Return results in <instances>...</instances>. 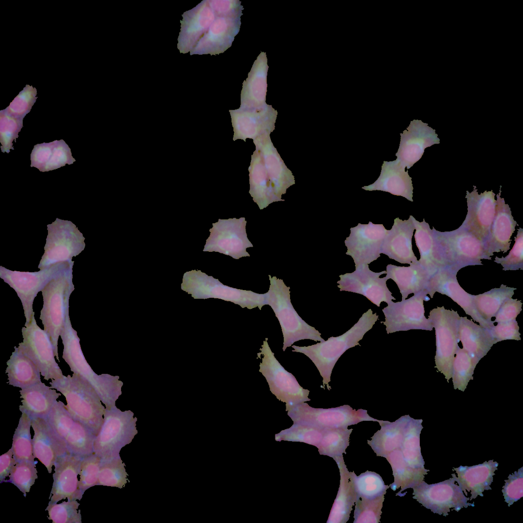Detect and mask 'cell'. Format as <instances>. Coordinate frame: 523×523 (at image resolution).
Instances as JSON below:
<instances>
[{
	"instance_id": "cell-13",
	"label": "cell",
	"mask_w": 523,
	"mask_h": 523,
	"mask_svg": "<svg viewBox=\"0 0 523 523\" xmlns=\"http://www.w3.org/2000/svg\"><path fill=\"white\" fill-rule=\"evenodd\" d=\"M288 411L290 416L303 425L320 429L345 428L364 421H376L379 424L385 421L370 416L366 410H355L349 405L329 409L314 408L304 402Z\"/></svg>"
},
{
	"instance_id": "cell-25",
	"label": "cell",
	"mask_w": 523,
	"mask_h": 523,
	"mask_svg": "<svg viewBox=\"0 0 523 523\" xmlns=\"http://www.w3.org/2000/svg\"><path fill=\"white\" fill-rule=\"evenodd\" d=\"M34 432L32 439L33 455L47 468L52 471L57 459L69 453L65 441L60 437L45 418H32Z\"/></svg>"
},
{
	"instance_id": "cell-14",
	"label": "cell",
	"mask_w": 523,
	"mask_h": 523,
	"mask_svg": "<svg viewBox=\"0 0 523 523\" xmlns=\"http://www.w3.org/2000/svg\"><path fill=\"white\" fill-rule=\"evenodd\" d=\"M438 483L428 484L424 480L413 487V498L434 513L447 516L450 509L459 512L463 508L474 506L468 503L460 486L455 484L456 474Z\"/></svg>"
},
{
	"instance_id": "cell-18",
	"label": "cell",
	"mask_w": 523,
	"mask_h": 523,
	"mask_svg": "<svg viewBox=\"0 0 523 523\" xmlns=\"http://www.w3.org/2000/svg\"><path fill=\"white\" fill-rule=\"evenodd\" d=\"M385 273L386 271L374 272L370 270L368 264L363 265L356 267L352 273L340 275L338 287L340 291L361 294L379 307L382 302L388 303L396 299L387 286L386 277L379 278Z\"/></svg>"
},
{
	"instance_id": "cell-22",
	"label": "cell",
	"mask_w": 523,
	"mask_h": 523,
	"mask_svg": "<svg viewBox=\"0 0 523 523\" xmlns=\"http://www.w3.org/2000/svg\"><path fill=\"white\" fill-rule=\"evenodd\" d=\"M495 195L492 190L479 194L476 186L471 193L466 191L467 213L461 226L484 242L490 232L495 214Z\"/></svg>"
},
{
	"instance_id": "cell-23",
	"label": "cell",
	"mask_w": 523,
	"mask_h": 523,
	"mask_svg": "<svg viewBox=\"0 0 523 523\" xmlns=\"http://www.w3.org/2000/svg\"><path fill=\"white\" fill-rule=\"evenodd\" d=\"M400 135L399 146L395 155L407 170L422 157L426 148L440 143L435 130L421 120L412 121Z\"/></svg>"
},
{
	"instance_id": "cell-5",
	"label": "cell",
	"mask_w": 523,
	"mask_h": 523,
	"mask_svg": "<svg viewBox=\"0 0 523 523\" xmlns=\"http://www.w3.org/2000/svg\"><path fill=\"white\" fill-rule=\"evenodd\" d=\"M432 233L439 268L447 267L459 271L468 266L483 265L481 259H489L484 242L461 226L443 232L433 227Z\"/></svg>"
},
{
	"instance_id": "cell-16",
	"label": "cell",
	"mask_w": 523,
	"mask_h": 523,
	"mask_svg": "<svg viewBox=\"0 0 523 523\" xmlns=\"http://www.w3.org/2000/svg\"><path fill=\"white\" fill-rule=\"evenodd\" d=\"M65 406L63 402L56 401L45 419L65 441L69 453L82 458L93 454L96 436L74 418Z\"/></svg>"
},
{
	"instance_id": "cell-50",
	"label": "cell",
	"mask_w": 523,
	"mask_h": 523,
	"mask_svg": "<svg viewBox=\"0 0 523 523\" xmlns=\"http://www.w3.org/2000/svg\"><path fill=\"white\" fill-rule=\"evenodd\" d=\"M22 119L13 117L4 110L0 112V142L2 152L9 153L14 150L13 141L16 142L23 125Z\"/></svg>"
},
{
	"instance_id": "cell-37",
	"label": "cell",
	"mask_w": 523,
	"mask_h": 523,
	"mask_svg": "<svg viewBox=\"0 0 523 523\" xmlns=\"http://www.w3.org/2000/svg\"><path fill=\"white\" fill-rule=\"evenodd\" d=\"M14 349L7 362L9 384L22 389L41 382V373L36 365L18 347Z\"/></svg>"
},
{
	"instance_id": "cell-40",
	"label": "cell",
	"mask_w": 523,
	"mask_h": 523,
	"mask_svg": "<svg viewBox=\"0 0 523 523\" xmlns=\"http://www.w3.org/2000/svg\"><path fill=\"white\" fill-rule=\"evenodd\" d=\"M422 421V419H415L411 417L399 448L405 462L409 466L427 474L430 470L424 468L425 462L420 445V435L423 429Z\"/></svg>"
},
{
	"instance_id": "cell-33",
	"label": "cell",
	"mask_w": 523,
	"mask_h": 523,
	"mask_svg": "<svg viewBox=\"0 0 523 523\" xmlns=\"http://www.w3.org/2000/svg\"><path fill=\"white\" fill-rule=\"evenodd\" d=\"M22 405L20 412L26 413L31 418H46L60 395L56 390L42 383H36L19 391Z\"/></svg>"
},
{
	"instance_id": "cell-53",
	"label": "cell",
	"mask_w": 523,
	"mask_h": 523,
	"mask_svg": "<svg viewBox=\"0 0 523 523\" xmlns=\"http://www.w3.org/2000/svg\"><path fill=\"white\" fill-rule=\"evenodd\" d=\"M508 478V480H505V483L502 492L505 502L509 507L523 496V467L510 474Z\"/></svg>"
},
{
	"instance_id": "cell-24",
	"label": "cell",
	"mask_w": 523,
	"mask_h": 523,
	"mask_svg": "<svg viewBox=\"0 0 523 523\" xmlns=\"http://www.w3.org/2000/svg\"><path fill=\"white\" fill-rule=\"evenodd\" d=\"M82 457L70 453L60 457L55 464L53 483L49 504H56L65 498L80 501L83 494L79 488L78 476Z\"/></svg>"
},
{
	"instance_id": "cell-8",
	"label": "cell",
	"mask_w": 523,
	"mask_h": 523,
	"mask_svg": "<svg viewBox=\"0 0 523 523\" xmlns=\"http://www.w3.org/2000/svg\"><path fill=\"white\" fill-rule=\"evenodd\" d=\"M130 411L105 408L104 421L93 442V453L101 459L120 456L121 449L137 434V418Z\"/></svg>"
},
{
	"instance_id": "cell-48",
	"label": "cell",
	"mask_w": 523,
	"mask_h": 523,
	"mask_svg": "<svg viewBox=\"0 0 523 523\" xmlns=\"http://www.w3.org/2000/svg\"><path fill=\"white\" fill-rule=\"evenodd\" d=\"M384 496L374 500L356 496L353 523H378L380 522Z\"/></svg>"
},
{
	"instance_id": "cell-9",
	"label": "cell",
	"mask_w": 523,
	"mask_h": 523,
	"mask_svg": "<svg viewBox=\"0 0 523 523\" xmlns=\"http://www.w3.org/2000/svg\"><path fill=\"white\" fill-rule=\"evenodd\" d=\"M257 357L261 359L259 371L265 377L270 390L276 398L285 402L286 410L295 406L310 401V391L303 388L295 377L279 363L271 350L268 338L264 341Z\"/></svg>"
},
{
	"instance_id": "cell-56",
	"label": "cell",
	"mask_w": 523,
	"mask_h": 523,
	"mask_svg": "<svg viewBox=\"0 0 523 523\" xmlns=\"http://www.w3.org/2000/svg\"><path fill=\"white\" fill-rule=\"evenodd\" d=\"M522 302L517 299L509 298L502 305L495 315L494 322L500 323L516 320L521 311Z\"/></svg>"
},
{
	"instance_id": "cell-49",
	"label": "cell",
	"mask_w": 523,
	"mask_h": 523,
	"mask_svg": "<svg viewBox=\"0 0 523 523\" xmlns=\"http://www.w3.org/2000/svg\"><path fill=\"white\" fill-rule=\"evenodd\" d=\"M79 505L77 500L67 501L48 504L45 510L48 511V519L53 523H81V511L78 510Z\"/></svg>"
},
{
	"instance_id": "cell-39",
	"label": "cell",
	"mask_w": 523,
	"mask_h": 523,
	"mask_svg": "<svg viewBox=\"0 0 523 523\" xmlns=\"http://www.w3.org/2000/svg\"><path fill=\"white\" fill-rule=\"evenodd\" d=\"M410 216L415 228V243L420 255L418 262L431 277L439 269L436 257L432 229L424 219L420 222L412 216Z\"/></svg>"
},
{
	"instance_id": "cell-51",
	"label": "cell",
	"mask_w": 523,
	"mask_h": 523,
	"mask_svg": "<svg viewBox=\"0 0 523 523\" xmlns=\"http://www.w3.org/2000/svg\"><path fill=\"white\" fill-rule=\"evenodd\" d=\"M101 458L94 453L82 458L79 488L83 494L88 489L98 485Z\"/></svg>"
},
{
	"instance_id": "cell-4",
	"label": "cell",
	"mask_w": 523,
	"mask_h": 523,
	"mask_svg": "<svg viewBox=\"0 0 523 523\" xmlns=\"http://www.w3.org/2000/svg\"><path fill=\"white\" fill-rule=\"evenodd\" d=\"M60 337L63 344L62 358L71 371L90 383L106 409L115 406V401L121 394L122 382L118 381V376L108 374L98 375L93 371L84 356L80 339L77 331L72 327L69 315L66 317Z\"/></svg>"
},
{
	"instance_id": "cell-17",
	"label": "cell",
	"mask_w": 523,
	"mask_h": 523,
	"mask_svg": "<svg viewBox=\"0 0 523 523\" xmlns=\"http://www.w3.org/2000/svg\"><path fill=\"white\" fill-rule=\"evenodd\" d=\"M427 294L424 290L408 299L387 303L382 310L385 321L381 322L386 326L387 334L410 329L432 330V324L424 315L423 301L430 300Z\"/></svg>"
},
{
	"instance_id": "cell-34",
	"label": "cell",
	"mask_w": 523,
	"mask_h": 523,
	"mask_svg": "<svg viewBox=\"0 0 523 523\" xmlns=\"http://www.w3.org/2000/svg\"><path fill=\"white\" fill-rule=\"evenodd\" d=\"M386 278L392 279L397 285L402 300H405L410 294H415L426 290L431 278L419 262L411 263L408 267L389 264L386 267Z\"/></svg>"
},
{
	"instance_id": "cell-6",
	"label": "cell",
	"mask_w": 523,
	"mask_h": 523,
	"mask_svg": "<svg viewBox=\"0 0 523 523\" xmlns=\"http://www.w3.org/2000/svg\"><path fill=\"white\" fill-rule=\"evenodd\" d=\"M270 286L266 293L267 304L273 309L281 326L283 343L282 350L296 342L309 339L323 342L321 334L306 323L297 314L290 299V287L282 280L269 275Z\"/></svg>"
},
{
	"instance_id": "cell-21",
	"label": "cell",
	"mask_w": 523,
	"mask_h": 523,
	"mask_svg": "<svg viewBox=\"0 0 523 523\" xmlns=\"http://www.w3.org/2000/svg\"><path fill=\"white\" fill-rule=\"evenodd\" d=\"M210 237L213 238V248L235 259L250 256L246 251L253 246L247 237L244 218L219 220L213 224Z\"/></svg>"
},
{
	"instance_id": "cell-43",
	"label": "cell",
	"mask_w": 523,
	"mask_h": 523,
	"mask_svg": "<svg viewBox=\"0 0 523 523\" xmlns=\"http://www.w3.org/2000/svg\"><path fill=\"white\" fill-rule=\"evenodd\" d=\"M352 430L347 427L323 429L321 440L317 446L319 454L332 458L346 454Z\"/></svg>"
},
{
	"instance_id": "cell-28",
	"label": "cell",
	"mask_w": 523,
	"mask_h": 523,
	"mask_svg": "<svg viewBox=\"0 0 523 523\" xmlns=\"http://www.w3.org/2000/svg\"><path fill=\"white\" fill-rule=\"evenodd\" d=\"M366 191H382L405 197L413 202V187L408 171L400 162L384 161L378 179L372 184L362 187Z\"/></svg>"
},
{
	"instance_id": "cell-20",
	"label": "cell",
	"mask_w": 523,
	"mask_h": 523,
	"mask_svg": "<svg viewBox=\"0 0 523 523\" xmlns=\"http://www.w3.org/2000/svg\"><path fill=\"white\" fill-rule=\"evenodd\" d=\"M459 271L445 267L439 268L433 275L426 289L427 294L433 298L436 292L445 295L459 305L465 313L471 317L480 325L490 329L494 325V321H488L482 317L477 311L474 302V295L466 292L459 284L457 274Z\"/></svg>"
},
{
	"instance_id": "cell-41",
	"label": "cell",
	"mask_w": 523,
	"mask_h": 523,
	"mask_svg": "<svg viewBox=\"0 0 523 523\" xmlns=\"http://www.w3.org/2000/svg\"><path fill=\"white\" fill-rule=\"evenodd\" d=\"M516 288L502 284L498 288H493L483 294L474 295V306L483 318L491 322L503 303L512 298Z\"/></svg>"
},
{
	"instance_id": "cell-29",
	"label": "cell",
	"mask_w": 523,
	"mask_h": 523,
	"mask_svg": "<svg viewBox=\"0 0 523 523\" xmlns=\"http://www.w3.org/2000/svg\"><path fill=\"white\" fill-rule=\"evenodd\" d=\"M498 466L497 462L491 460L471 466L461 465L453 468V470L458 475L456 476V482L465 495H468L466 490L470 492L469 501H471L478 495L483 496V492L485 490H492L490 485Z\"/></svg>"
},
{
	"instance_id": "cell-26",
	"label": "cell",
	"mask_w": 523,
	"mask_h": 523,
	"mask_svg": "<svg viewBox=\"0 0 523 523\" xmlns=\"http://www.w3.org/2000/svg\"><path fill=\"white\" fill-rule=\"evenodd\" d=\"M501 187L496 195L495 214L490 232L484 242L485 253L490 260L493 253H505L510 249L511 237L517 225L508 204L501 197Z\"/></svg>"
},
{
	"instance_id": "cell-27",
	"label": "cell",
	"mask_w": 523,
	"mask_h": 523,
	"mask_svg": "<svg viewBox=\"0 0 523 523\" xmlns=\"http://www.w3.org/2000/svg\"><path fill=\"white\" fill-rule=\"evenodd\" d=\"M415 229L410 216L408 220H394L390 230H387L382 245L381 253L401 264H411L418 260L413 251L412 239Z\"/></svg>"
},
{
	"instance_id": "cell-47",
	"label": "cell",
	"mask_w": 523,
	"mask_h": 523,
	"mask_svg": "<svg viewBox=\"0 0 523 523\" xmlns=\"http://www.w3.org/2000/svg\"><path fill=\"white\" fill-rule=\"evenodd\" d=\"M36 463L37 461L27 460L16 462L8 476L9 479L5 480L4 482L14 484L26 497V493L30 492L31 486L38 478Z\"/></svg>"
},
{
	"instance_id": "cell-52",
	"label": "cell",
	"mask_w": 523,
	"mask_h": 523,
	"mask_svg": "<svg viewBox=\"0 0 523 523\" xmlns=\"http://www.w3.org/2000/svg\"><path fill=\"white\" fill-rule=\"evenodd\" d=\"M514 239L515 243L507 256L495 257L494 262L501 264L504 271L523 270V230L521 228L518 229Z\"/></svg>"
},
{
	"instance_id": "cell-54",
	"label": "cell",
	"mask_w": 523,
	"mask_h": 523,
	"mask_svg": "<svg viewBox=\"0 0 523 523\" xmlns=\"http://www.w3.org/2000/svg\"><path fill=\"white\" fill-rule=\"evenodd\" d=\"M519 327L516 320L506 322L497 323L490 329L489 332L496 343L507 340H521Z\"/></svg>"
},
{
	"instance_id": "cell-55",
	"label": "cell",
	"mask_w": 523,
	"mask_h": 523,
	"mask_svg": "<svg viewBox=\"0 0 523 523\" xmlns=\"http://www.w3.org/2000/svg\"><path fill=\"white\" fill-rule=\"evenodd\" d=\"M20 93L21 96L18 95L10 105L3 110L14 117L23 120L26 115L30 112L35 102L36 98L34 96H23V94H21V92Z\"/></svg>"
},
{
	"instance_id": "cell-57",
	"label": "cell",
	"mask_w": 523,
	"mask_h": 523,
	"mask_svg": "<svg viewBox=\"0 0 523 523\" xmlns=\"http://www.w3.org/2000/svg\"><path fill=\"white\" fill-rule=\"evenodd\" d=\"M16 461L13 457V453L10 448L6 453L0 457V483L5 481V479L9 476L13 467Z\"/></svg>"
},
{
	"instance_id": "cell-7",
	"label": "cell",
	"mask_w": 523,
	"mask_h": 523,
	"mask_svg": "<svg viewBox=\"0 0 523 523\" xmlns=\"http://www.w3.org/2000/svg\"><path fill=\"white\" fill-rule=\"evenodd\" d=\"M73 265L51 280L41 291L43 304L40 319L44 330L50 337L58 361V339L69 315V297L75 289L72 281Z\"/></svg>"
},
{
	"instance_id": "cell-32",
	"label": "cell",
	"mask_w": 523,
	"mask_h": 523,
	"mask_svg": "<svg viewBox=\"0 0 523 523\" xmlns=\"http://www.w3.org/2000/svg\"><path fill=\"white\" fill-rule=\"evenodd\" d=\"M31 167L44 172L72 164L76 160L72 155L70 149L63 140L34 146L31 154Z\"/></svg>"
},
{
	"instance_id": "cell-35",
	"label": "cell",
	"mask_w": 523,
	"mask_h": 523,
	"mask_svg": "<svg viewBox=\"0 0 523 523\" xmlns=\"http://www.w3.org/2000/svg\"><path fill=\"white\" fill-rule=\"evenodd\" d=\"M459 336L463 349L477 363L496 343L488 329L477 324L466 317H460Z\"/></svg>"
},
{
	"instance_id": "cell-31",
	"label": "cell",
	"mask_w": 523,
	"mask_h": 523,
	"mask_svg": "<svg viewBox=\"0 0 523 523\" xmlns=\"http://www.w3.org/2000/svg\"><path fill=\"white\" fill-rule=\"evenodd\" d=\"M267 63L266 54L262 52L243 83L241 94V108L258 107L266 104L268 68Z\"/></svg>"
},
{
	"instance_id": "cell-46",
	"label": "cell",
	"mask_w": 523,
	"mask_h": 523,
	"mask_svg": "<svg viewBox=\"0 0 523 523\" xmlns=\"http://www.w3.org/2000/svg\"><path fill=\"white\" fill-rule=\"evenodd\" d=\"M477 364L467 351L458 348L452 367L454 389L464 391L468 382L473 379L472 375Z\"/></svg>"
},
{
	"instance_id": "cell-45",
	"label": "cell",
	"mask_w": 523,
	"mask_h": 523,
	"mask_svg": "<svg viewBox=\"0 0 523 523\" xmlns=\"http://www.w3.org/2000/svg\"><path fill=\"white\" fill-rule=\"evenodd\" d=\"M352 474L358 497L374 500L384 496L390 487L385 484L381 476L375 472L367 470L359 476L354 472Z\"/></svg>"
},
{
	"instance_id": "cell-42",
	"label": "cell",
	"mask_w": 523,
	"mask_h": 523,
	"mask_svg": "<svg viewBox=\"0 0 523 523\" xmlns=\"http://www.w3.org/2000/svg\"><path fill=\"white\" fill-rule=\"evenodd\" d=\"M31 425L32 418L26 413L22 412L11 448L16 462L26 460L35 461L30 433Z\"/></svg>"
},
{
	"instance_id": "cell-44",
	"label": "cell",
	"mask_w": 523,
	"mask_h": 523,
	"mask_svg": "<svg viewBox=\"0 0 523 523\" xmlns=\"http://www.w3.org/2000/svg\"><path fill=\"white\" fill-rule=\"evenodd\" d=\"M120 456L101 459L98 485L124 488L128 481Z\"/></svg>"
},
{
	"instance_id": "cell-12",
	"label": "cell",
	"mask_w": 523,
	"mask_h": 523,
	"mask_svg": "<svg viewBox=\"0 0 523 523\" xmlns=\"http://www.w3.org/2000/svg\"><path fill=\"white\" fill-rule=\"evenodd\" d=\"M74 262L59 263L37 272L12 271L0 266V277L16 292L22 304L26 323L31 321L34 312L33 304L38 293L56 276L66 270Z\"/></svg>"
},
{
	"instance_id": "cell-38",
	"label": "cell",
	"mask_w": 523,
	"mask_h": 523,
	"mask_svg": "<svg viewBox=\"0 0 523 523\" xmlns=\"http://www.w3.org/2000/svg\"><path fill=\"white\" fill-rule=\"evenodd\" d=\"M385 458L391 466L394 477V482L389 485L390 488L393 491L401 488L396 495L402 496V491L412 488L424 480L425 473L409 466L400 448L392 451Z\"/></svg>"
},
{
	"instance_id": "cell-3",
	"label": "cell",
	"mask_w": 523,
	"mask_h": 523,
	"mask_svg": "<svg viewBox=\"0 0 523 523\" xmlns=\"http://www.w3.org/2000/svg\"><path fill=\"white\" fill-rule=\"evenodd\" d=\"M51 388L60 392L65 397V406L70 415L85 425L96 436L104 421L105 408L98 393L90 383L81 375H63L52 379Z\"/></svg>"
},
{
	"instance_id": "cell-15",
	"label": "cell",
	"mask_w": 523,
	"mask_h": 523,
	"mask_svg": "<svg viewBox=\"0 0 523 523\" xmlns=\"http://www.w3.org/2000/svg\"><path fill=\"white\" fill-rule=\"evenodd\" d=\"M23 341L18 348L39 368L44 379H56L63 375L56 362L54 349L48 334L37 324L33 315L31 321L21 329Z\"/></svg>"
},
{
	"instance_id": "cell-10",
	"label": "cell",
	"mask_w": 523,
	"mask_h": 523,
	"mask_svg": "<svg viewBox=\"0 0 523 523\" xmlns=\"http://www.w3.org/2000/svg\"><path fill=\"white\" fill-rule=\"evenodd\" d=\"M47 227L44 252L38 268L42 270L59 263L74 262L72 258L85 247V238L82 233L71 221L59 218Z\"/></svg>"
},
{
	"instance_id": "cell-19",
	"label": "cell",
	"mask_w": 523,
	"mask_h": 523,
	"mask_svg": "<svg viewBox=\"0 0 523 523\" xmlns=\"http://www.w3.org/2000/svg\"><path fill=\"white\" fill-rule=\"evenodd\" d=\"M344 241L346 254L351 256L355 267L369 264L380 257L381 250L387 230L383 224L359 223L350 229Z\"/></svg>"
},
{
	"instance_id": "cell-11",
	"label": "cell",
	"mask_w": 523,
	"mask_h": 523,
	"mask_svg": "<svg viewBox=\"0 0 523 523\" xmlns=\"http://www.w3.org/2000/svg\"><path fill=\"white\" fill-rule=\"evenodd\" d=\"M435 328L436 351L435 356L438 371L448 380L451 378L453 362L459 346V325L460 317L457 312L437 307L430 312L428 318Z\"/></svg>"
},
{
	"instance_id": "cell-2",
	"label": "cell",
	"mask_w": 523,
	"mask_h": 523,
	"mask_svg": "<svg viewBox=\"0 0 523 523\" xmlns=\"http://www.w3.org/2000/svg\"><path fill=\"white\" fill-rule=\"evenodd\" d=\"M378 319V315L373 314L370 308L344 334L337 337H330L327 341L308 346L292 345L294 349L292 351L302 353L311 359L323 378V385L321 387L325 389L326 386L329 391L331 374L337 361L348 349L356 345L361 346L359 341Z\"/></svg>"
},
{
	"instance_id": "cell-1",
	"label": "cell",
	"mask_w": 523,
	"mask_h": 523,
	"mask_svg": "<svg viewBox=\"0 0 523 523\" xmlns=\"http://www.w3.org/2000/svg\"><path fill=\"white\" fill-rule=\"evenodd\" d=\"M243 9L239 1L202 2L183 15L179 35L182 41L178 44L186 41L184 53L224 52L240 30Z\"/></svg>"
},
{
	"instance_id": "cell-36",
	"label": "cell",
	"mask_w": 523,
	"mask_h": 523,
	"mask_svg": "<svg viewBox=\"0 0 523 523\" xmlns=\"http://www.w3.org/2000/svg\"><path fill=\"white\" fill-rule=\"evenodd\" d=\"M410 418L407 415L394 422L385 421L379 424L381 429L374 434L371 440H367L377 456L385 458L391 452L400 447Z\"/></svg>"
},
{
	"instance_id": "cell-30",
	"label": "cell",
	"mask_w": 523,
	"mask_h": 523,
	"mask_svg": "<svg viewBox=\"0 0 523 523\" xmlns=\"http://www.w3.org/2000/svg\"><path fill=\"white\" fill-rule=\"evenodd\" d=\"M333 459L339 469L340 483L327 523H345L349 518L356 494L352 472L348 470L343 455Z\"/></svg>"
}]
</instances>
